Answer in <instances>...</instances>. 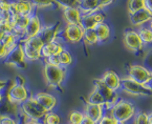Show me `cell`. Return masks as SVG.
Wrapping results in <instances>:
<instances>
[{"label": "cell", "instance_id": "cell-1", "mask_svg": "<svg viewBox=\"0 0 152 124\" xmlns=\"http://www.w3.org/2000/svg\"><path fill=\"white\" fill-rule=\"evenodd\" d=\"M29 97H31V94L25 85V79L20 75L16 76L14 83L10 86L7 92V102L19 107Z\"/></svg>", "mask_w": 152, "mask_h": 124}, {"label": "cell", "instance_id": "cell-2", "mask_svg": "<svg viewBox=\"0 0 152 124\" xmlns=\"http://www.w3.org/2000/svg\"><path fill=\"white\" fill-rule=\"evenodd\" d=\"M109 115L120 123H127L137 115V108L132 102L120 99L110 108Z\"/></svg>", "mask_w": 152, "mask_h": 124}, {"label": "cell", "instance_id": "cell-3", "mask_svg": "<svg viewBox=\"0 0 152 124\" xmlns=\"http://www.w3.org/2000/svg\"><path fill=\"white\" fill-rule=\"evenodd\" d=\"M67 70L66 68L58 65H52V64L44 63L43 68V78H44L45 84L49 88L59 90L62 86L63 82L66 78Z\"/></svg>", "mask_w": 152, "mask_h": 124}, {"label": "cell", "instance_id": "cell-4", "mask_svg": "<svg viewBox=\"0 0 152 124\" xmlns=\"http://www.w3.org/2000/svg\"><path fill=\"white\" fill-rule=\"evenodd\" d=\"M20 43L22 45L27 61L35 62V61L42 59L41 51H42V46L44 43L39 36L31 37V38H22L20 40Z\"/></svg>", "mask_w": 152, "mask_h": 124}, {"label": "cell", "instance_id": "cell-5", "mask_svg": "<svg viewBox=\"0 0 152 124\" xmlns=\"http://www.w3.org/2000/svg\"><path fill=\"white\" fill-rule=\"evenodd\" d=\"M19 113L23 115L27 120H33V121H41L44 115L47 113L44 108L38 103L34 95H31V97L23 102L19 106Z\"/></svg>", "mask_w": 152, "mask_h": 124}, {"label": "cell", "instance_id": "cell-6", "mask_svg": "<svg viewBox=\"0 0 152 124\" xmlns=\"http://www.w3.org/2000/svg\"><path fill=\"white\" fill-rule=\"evenodd\" d=\"M121 90L128 95L135 97H152V90L147 85L134 81L129 77L121 79Z\"/></svg>", "mask_w": 152, "mask_h": 124}, {"label": "cell", "instance_id": "cell-7", "mask_svg": "<svg viewBox=\"0 0 152 124\" xmlns=\"http://www.w3.org/2000/svg\"><path fill=\"white\" fill-rule=\"evenodd\" d=\"M94 88L98 90V92H100V95L103 97L104 101H105V106H104L105 111H109L110 108H111L112 106L118 102V100H119L118 92L110 90L108 86H106L105 84L102 82V80H101L100 78L94 80Z\"/></svg>", "mask_w": 152, "mask_h": 124}, {"label": "cell", "instance_id": "cell-8", "mask_svg": "<svg viewBox=\"0 0 152 124\" xmlns=\"http://www.w3.org/2000/svg\"><path fill=\"white\" fill-rule=\"evenodd\" d=\"M84 29L80 24H65L61 32L60 38L69 44H79L83 41Z\"/></svg>", "mask_w": 152, "mask_h": 124}, {"label": "cell", "instance_id": "cell-9", "mask_svg": "<svg viewBox=\"0 0 152 124\" xmlns=\"http://www.w3.org/2000/svg\"><path fill=\"white\" fill-rule=\"evenodd\" d=\"M123 41L126 48L137 55L141 54L145 48L139 33L135 29H126L124 32Z\"/></svg>", "mask_w": 152, "mask_h": 124}, {"label": "cell", "instance_id": "cell-10", "mask_svg": "<svg viewBox=\"0 0 152 124\" xmlns=\"http://www.w3.org/2000/svg\"><path fill=\"white\" fill-rule=\"evenodd\" d=\"M26 58L21 43L19 42L16 48H14L9 53L4 59V64L14 68H24L26 66Z\"/></svg>", "mask_w": 152, "mask_h": 124}, {"label": "cell", "instance_id": "cell-11", "mask_svg": "<svg viewBox=\"0 0 152 124\" xmlns=\"http://www.w3.org/2000/svg\"><path fill=\"white\" fill-rule=\"evenodd\" d=\"M127 77L144 85H147L152 78V74L143 64H130L127 66Z\"/></svg>", "mask_w": 152, "mask_h": 124}, {"label": "cell", "instance_id": "cell-12", "mask_svg": "<svg viewBox=\"0 0 152 124\" xmlns=\"http://www.w3.org/2000/svg\"><path fill=\"white\" fill-rule=\"evenodd\" d=\"M106 15L103 11H96L89 14H83L80 25L83 29H94L100 23L105 22Z\"/></svg>", "mask_w": 152, "mask_h": 124}, {"label": "cell", "instance_id": "cell-13", "mask_svg": "<svg viewBox=\"0 0 152 124\" xmlns=\"http://www.w3.org/2000/svg\"><path fill=\"white\" fill-rule=\"evenodd\" d=\"M36 13V7H34L31 0H14L11 2V15H23L31 17Z\"/></svg>", "mask_w": 152, "mask_h": 124}, {"label": "cell", "instance_id": "cell-14", "mask_svg": "<svg viewBox=\"0 0 152 124\" xmlns=\"http://www.w3.org/2000/svg\"><path fill=\"white\" fill-rule=\"evenodd\" d=\"M61 32H62V29H61L60 22H55L52 24H43L39 37L43 41V43L53 42V41L59 40Z\"/></svg>", "mask_w": 152, "mask_h": 124}, {"label": "cell", "instance_id": "cell-15", "mask_svg": "<svg viewBox=\"0 0 152 124\" xmlns=\"http://www.w3.org/2000/svg\"><path fill=\"white\" fill-rule=\"evenodd\" d=\"M35 99L38 103L44 108L46 112H54V109L58 105V99L50 92H38L34 95Z\"/></svg>", "mask_w": 152, "mask_h": 124}, {"label": "cell", "instance_id": "cell-16", "mask_svg": "<svg viewBox=\"0 0 152 124\" xmlns=\"http://www.w3.org/2000/svg\"><path fill=\"white\" fill-rule=\"evenodd\" d=\"M43 27V23L41 21L40 17L37 13L33 14L29 17L28 23L24 31V38H31V37H37L40 35L41 29Z\"/></svg>", "mask_w": 152, "mask_h": 124}, {"label": "cell", "instance_id": "cell-17", "mask_svg": "<svg viewBox=\"0 0 152 124\" xmlns=\"http://www.w3.org/2000/svg\"><path fill=\"white\" fill-rule=\"evenodd\" d=\"M28 16H23V15H12L11 16L13 33L17 35L20 38V40L24 38V31L27 23H28Z\"/></svg>", "mask_w": 152, "mask_h": 124}, {"label": "cell", "instance_id": "cell-18", "mask_svg": "<svg viewBox=\"0 0 152 124\" xmlns=\"http://www.w3.org/2000/svg\"><path fill=\"white\" fill-rule=\"evenodd\" d=\"M102 80L104 84L106 86L110 88V90H114V92H118L119 90H121V77L119 75L116 74L114 70H106L102 77L100 78Z\"/></svg>", "mask_w": 152, "mask_h": 124}, {"label": "cell", "instance_id": "cell-19", "mask_svg": "<svg viewBox=\"0 0 152 124\" xmlns=\"http://www.w3.org/2000/svg\"><path fill=\"white\" fill-rule=\"evenodd\" d=\"M83 114L86 117L92 119L94 122H99L102 119V117L105 115V108H104V106L91 104L85 100V104H84V108H83Z\"/></svg>", "mask_w": 152, "mask_h": 124}, {"label": "cell", "instance_id": "cell-20", "mask_svg": "<svg viewBox=\"0 0 152 124\" xmlns=\"http://www.w3.org/2000/svg\"><path fill=\"white\" fill-rule=\"evenodd\" d=\"M129 15V20L133 26L141 27L144 24L150 22L152 20V13H150L148 10L143 9L135 12L133 14H128Z\"/></svg>", "mask_w": 152, "mask_h": 124}, {"label": "cell", "instance_id": "cell-21", "mask_svg": "<svg viewBox=\"0 0 152 124\" xmlns=\"http://www.w3.org/2000/svg\"><path fill=\"white\" fill-rule=\"evenodd\" d=\"M65 46L63 43H61L59 40L53 41V42L44 43L42 46V51H41V55H42V59H47L52 56H57L59 55Z\"/></svg>", "mask_w": 152, "mask_h": 124}, {"label": "cell", "instance_id": "cell-22", "mask_svg": "<svg viewBox=\"0 0 152 124\" xmlns=\"http://www.w3.org/2000/svg\"><path fill=\"white\" fill-rule=\"evenodd\" d=\"M82 15L78 7L63 10V19L66 24H80Z\"/></svg>", "mask_w": 152, "mask_h": 124}, {"label": "cell", "instance_id": "cell-23", "mask_svg": "<svg viewBox=\"0 0 152 124\" xmlns=\"http://www.w3.org/2000/svg\"><path fill=\"white\" fill-rule=\"evenodd\" d=\"M94 32H96V37H98L99 43H106L111 36V29L106 22L100 23L94 29Z\"/></svg>", "mask_w": 152, "mask_h": 124}, {"label": "cell", "instance_id": "cell-24", "mask_svg": "<svg viewBox=\"0 0 152 124\" xmlns=\"http://www.w3.org/2000/svg\"><path fill=\"white\" fill-rule=\"evenodd\" d=\"M98 0H80L78 9L82 14H89L92 12L99 11Z\"/></svg>", "mask_w": 152, "mask_h": 124}, {"label": "cell", "instance_id": "cell-25", "mask_svg": "<svg viewBox=\"0 0 152 124\" xmlns=\"http://www.w3.org/2000/svg\"><path fill=\"white\" fill-rule=\"evenodd\" d=\"M59 56V62H60V66L64 68H69L72 63H74V57L70 54V52L67 50L66 48L58 55Z\"/></svg>", "mask_w": 152, "mask_h": 124}, {"label": "cell", "instance_id": "cell-26", "mask_svg": "<svg viewBox=\"0 0 152 124\" xmlns=\"http://www.w3.org/2000/svg\"><path fill=\"white\" fill-rule=\"evenodd\" d=\"M19 42H20V38L16 34H14L13 32L5 34L4 38H3V40H2V43L7 46V48L10 52H11L14 48H16Z\"/></svg>", "mask_w": 152, "mask_h": 124}, {"label": "cell", "instance_id": "cell-27", "mask_svg": "<svg viewBox=\"0 0 152 124\" xmlns=\"http://www.w3.org/2000/svg\"><path fill=\"white\" fill-rule=\"evenodd\" d=\"M137 33H139L144 45L152 44V31L149 29V26H141L137 29Z\"/></svg>", "mask_w": 152, "mask_h": 124}, {"label": "cell", "instance_id": "cell-28", "mask_svg": "<svg viewBox=\"0 0 152 124\" xmlns=\"http://www.w3.org/2000/svg\"><path fill=\"white\" fill-rule=\"evenodd\" d=\"M83 43L86 45H96L99 43L98 37L94 32V29H84V36H83Z\"/></svg>", "mask_w": 152, "mask_h": 124}, {"label": "cell", "instance_id": "cell-29", "mask_svg": "<svg viewBox=\"0 0 152 124\" xmlns=\"http://www.w3.org/2000/svg\"><path fill=\"white\" fill-rule=\"evenodd\" d=\"M55 4L58 9L66 10L72 7H79L80 0H54Z\"/></svg>", "mask_w": 152, "mask_h": 124}, {"label": "cell", "instance_id": "cell-30", "mask_svg": "<svg viewBox=\"0 0 152 124\" xmlns=\"http://www.w3.org/2000/svg\"><path fill=\"white\" fill-rule=\"evenodd\" d=\"M143 9H145V0H128L127 1L128 14H133Z\"/></svg>", "mask_w": 152, "mask_h": 124}, {"label": "cell", "instance_id": "cell-31", "mask_svg": "<svg viewBox=\"0 0 152 124\" xmlns=\"http://www.w3.org/2000/svg\"><path fill=\"white\" fill-rule=\"evenodd\" d=\"M42 124H61V117L54 112H47L41 120Z\"/></svg>", "mask_w": 152, "mask_h": 124}, {"label": "cell", "instance_id": "cell-32", "mask_svg": "<svg viewBox=\"0 0 152 124\" xmlns=\"http://www.w3.org/2000/svg\"><path fill=\"white\" fill-rule=\"evenodd\" d=\"M86 101L89 102L91 104H96V105H101V106H105V101H104L103 97L100 95V92L96 90H92V92L89 94V96L87 97Z\"/></svg>", "mask_w": 152, "mask_h": 124}, {"label": "cell", "instance_id": "cell-33", "mask_svg": "<svg viewBox=\"0 0 152 124\" xmlns=\"http://www.w3.org/2000/svg\"><path fill=\"white\" fill-rule=\"evenodd\" d=\"M12 15H7V16H1L0 18V31L3 32L4 34L13 32V26H12V21H11Z\"/></svg>", "mask_w": 152, "mask_h": 124}, {"label": "cell", "instance_id": "cell-34", "mask_svg": "<svg viewBox=\"0 0 152 124\" xmlns=\"http://www.w3.org/2000/svg\"><path fill=\"white\" fill-rule=\"evenodd\" d=\"M36 10H47L57 7L54 0H31Z\"/></svg>", "mask_w": 152, "mask_h": 124}, {"label": "cell", "instance_id": "cell-35", "mask_svg": "<svg viewBox=\"0 0 152 124\" xmlns=\"http://www.w3.org/2000/svg\"><path fill=\"white\" fill-rule=\"evenodd\" d=\"M85 115L83 112L80 111H74L70 113L69 118H68V124H81L82 120L84 119Z\"/></svg>", "mask_w": 152, "mask_h": 124}, {"label": "cell", "instance_id": "cell-36", "mask_svg": "<svg viewBox=\"0 0 152 124\" xmlns=\"http://www.w3.org/2000/svg\"><path fill=\"white\" fill-rule=\"evenodd\" d=\"M133 124H150V115L145 112H139L134 116Z\"/></svg>", "mask_w": 152, "mask_h": 124}, {"label": "cell", "instance_id": "cell-37", "mask_svg": "<svg viewBox=\"0 0 152 124\" xmlns=\"http://www.w3.org/2000/svg\"><path fill=\"white\" fill-rule=\"evenodd\" d=\"M143 65L152 74V48H149L143 56Z\"/></svg>", "mask_w": 152, "mask_h": 124}, {"label": "cell", "instance_id": "cell-38", "mask_svg": "<svg viewBox=\"0 0 152 124\" xmlns=\"http://www.w3.org/2000/svg\"><path fill=\"white\" fill-rule=\"evenodd\" d=\"M11 2L9 0H0V13L1 16L11 15Z\"/></svg>", "mask_w": 152, "mask_h": 124}, {"label": "cell", "instance_id": "cell-39", "mask_svg": "<svg viewBox=\"0 0 152 124\" xmlns=\"http://www.w3.org/2000/svg\"><path fill=\"white\" fill-rule=\"evenodd\" d=\"M0 124H19V121L11 115H0Z\"/></svg>", "mask_w": 152, "mask_h": 124}, {"label": "cell", "instance_id": "cell-40", "mask_svg": "<svg viewBox=\"0 0 152 124\" xmlns=\"http://www.w3.org/2000/svg\"><path fill=\"white\" fill-rule=\"evenodd\" d=\"M116 123H118V121H115L109 114H105L100 121L96 122V124H116Z\"/></svg>", "mask_w": 152, "mask_h": 124}, {"label": "cell", "instance_id": "cell-41", "mask_svg": "<svg viewBox=\"0 0 152 124\" xmlns=\"http://www.w3.org/2000/svg\"><path fill=\"white\" fill-rule=\"evenodd\" d=\"M114 2V0H98V3H99V11H103L105 7H109L110 4Z\"/></svg>", "mask_w": 152, "mask_h": 124}, {"label": "cell", "instance_id": "cell-42", "mask_svg": "<svg viewBox=\"0 0 152 124\" xmlns=\"http://www.w3.org/2000/svg\"><path fill=\"white\" fill-rule=\"evenodd\" d=\"M9 53H10V51L7 48V46L3 44L2 41H0V59H3V60H4L5 57L9 55Z\"/></svg>", "mask_w": 152, "mask_h": 124}, {"label": "cell", "instance_id": "cell-43", "mask_svg": "<svg viewBox=\"0 0 152 124\" xmlns=\"http://www.w3.org/2000/svg\"><path fill=\"white\" fill-rule=\"evenodd\" d=\"M81 124H96V122H94L92 119H90V118L88 117H84V119L82 120V122H81Z\"/></svg>", "mask_w": 152, "mask_h": 124}, {"label": "cell", "instance_id": "cell-44", "mask_svg": "<svg viewBox=\"0 0 152 124\" xmlns=\"http://www.w3.org/2000/svg\"><path fill=\"white\" fill-rule=\"evenodd\" d=\"M145 9L152 13V0H145Z\"/></svg>", "mask_w": 152, "mask_h": 124}, {"label": "cell", "instance_id": "cell-45", "mask_svg": "<svg viewBox=\"0 0 152 124\" xmlns=\"http://www.w3.org/2000/svg\"><path fill=\"white\" fill-rule=\"evenodd\" d=\"M7 85V81L4 79H0V92H2Z\"/></svg>", "mask_w": 152, "mask_h": 124}, {"label": "cell", "instance_id": "cell-46", "mask_svg": "<svg viewBox=\"0 0 152 124\" xmlns=\"http://www.w3.org/2000/svg\"><path fill=\"white\" fill-rule=\"evenodd\" d=\"M22 124H42L41 121H33V120H26L25 122H23Z\"/></svg>", "mask_w": 152, "mask_h": 124}, {"label": "cell", "instance_id": "cell-47", "mask_svg": "<svg viewBox=\"0 0 152 124\" xmlns=\"http://www.w3.org/2000/svg\"><path fill=\"white\" fill-rule=\"evenodd\" d=\"M4 36H5L4 33L1 32V31H0V41H2V40H3V38H4Z\"/></svg>", "mask_w": 152, "mask_h": 124}, {"label": "cell", "instance_id": "cell-48", "mask_svg": "<svg viewBox=\"0 0 152 124\" xmlns=\"http://www.w3.org/2000/svg\"><path fill=\"white\" fill-rule=\"evenodd\" d=\"M147 86H148V87L150 88V90H152V78H151V80H150V81H149V83L147 84Z\"/></svg>", "mask_w": 152, "mask_h": 124}, {"label": "cell", "instance_id": "cell-49", "mask_svg": "<svg viewBox=\"0 0 152 124\" xmlns=\"http://www.w3.org/2000/svg\"><path fill=\"white\" fill-rule=\"evenodd\" d=\"M2 100H3V95L1 94V92H0V104L2 103Z\"/></svg>", "mask_w": 152, "mask_h": 124}, {"label": "cell", "instance_id": "cell-50", "mask_svg": "<svg viewBox=\"0 0 152 124\" xmlns=\"http://www.w3.org/2000/svg\"><path fill=\"white\" fill-rule=\"evenodd\" d=\"M149 29H151V31H152V20H151V21H150V22H149Z\"/></svg>", "mask_w": 152, "mask_h": 124}, {"label": "cell", "instance_id": "cell-51", "mask_svg": "<svg viewBox=\"0 0 152 124\" xmlns=\"http://www.w3.org/2000/svg\"><path fill=\"white\" fill-rule=\"evenodd\" d=\"M116 124H126V123H120V122H118Z\"/></svg>", "mask_w": 152, "mask_h": 124}, {"label": "cell", "instance_id": "cell-52", "mask_svg": "<svg viewBox=\"0 0 152 124\" xmlns=\"http://www.w3.org/2000/svg\"><path fill=\"white\" fill-rule=\"evenodd\" d=\"M150 118H151V119H152V115H150Z\"/></svg>", "mask_w": 152, "mask_h": 124}, {"label": "cell", "instance_id": "cell-53", "mask_svg": "<svg viewBox=\"0 0 152 124\" xmlns=\"http://www.w3.org/2000/svg\"><path fill=\"white\" fill-rule=\"evenodd\" d=\"M0 18H1V13H0Z\"/></svg>", "mask_w": 152, "mask_h": 124}]
</instances>
